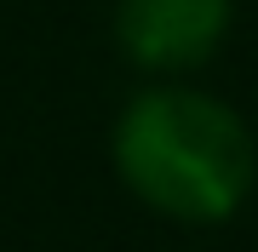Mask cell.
<instances>
[{
    "label": "cell",
    "mask_w": 258,
    "mask_h": 252,
    "mask_svg": "<svg viewBox=\"0 0 258 252\" xmlns=\"http://www.w3.org/2000/svg\"><path fill=\"white\" fill-rule=\"evenodd\" d=\"M235 0H120L115 40L149 75H189L224 46Z\"/></svg>",
    "instance_id": "2"
},
{
    "label": "cell",
    "mask_w": 258,
    "mask_h": 252,
    "mask_svg": "<svg viewBox=\"0 0 258 252\" xmlns=\"http://www.w3.org/2000/svg\"><path fill=\"white\" fill-rule=\"evenodd\" d=\"M109 160L132 201L184 229L230 224L258 184V138L241 109L184 80H155L120 109Z\"/></svg>",
    "instance_id": "1"
}]
</instances>
